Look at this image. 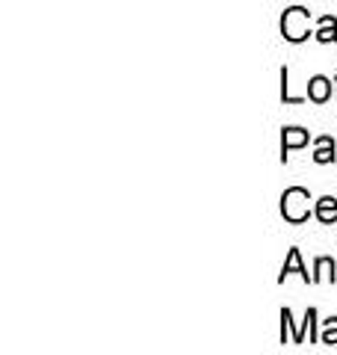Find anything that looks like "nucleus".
Returning a JSON list of instances; mask_svg holds the SVG:
<instances>
[{"instance_id":"nucleus-1","label":"nucleus","mask_w":337,"mask_h":355,"mask_svg":"<svg viewBox=\"0 0 337 355\" xmlns=\"http://www.w3.org/2000/svg\"><path fill=\"white\" fill-rule=\"evenodd\" d=\"M281 36L287 42H305L311 36V12L302 6H290L281 18Z\"/></svg>"},{"instance_id":"nucleus-2","label":"nucleus","mask_w":337,"mask_h":355,"mask_svg":"<svg viewBox=\"0 0 337 355\" xmlns=\"http://www.w3.org/2000/svg\"><path fill=\"white\" fill-rule=\"evenodd\" d=\"M311 193L302 190V187H290V190L281 196V214H284L287 222H293V225H299V222H305L308 214H311Z\"/></svg>"},{"instance_id":"nucleus-3","label":"nucleus","mask_w":337,"mask_h":355,"mask_svg":"<svg viewBox=\"0 0 337 355\" xmlns=\"http://www.w3.org/2000/svg\"><path fill=\"white\" fill-rule=\"evenodd\" d=\"M308 139H311L308 130H302V128H284V137H281V160H287V151L308 146Z\"/></svg>"},{"instance_id":"nucleus-4","label":"nucleus","mask_w":337,"mask_h":355,"mask_svg":"<svg viewBox=\"0 0 337 355\" xmlns=\"http://www.w3.org/2000/svg\"><path fill=\"white\" fill-rule=\"evenodd\" d=\"M308 98H311V101H317V104L329 101V98H331V80H329V77H311Z\"/></svg>"},{"instance_id":"nucleus-5","label":"nucleus","mask_w":337,"mask_h":355,"mask_svg":"<svg viewBox=\"0 0 337 355\" xmlns=\"http://www.w3.org/2000/svg\"><path fill=\"white\" fill-rule=\"evenodd\" d=\"M290 272H299L305 282H313V275H308V270H305V266H302V254H299V249H290V254H287L284 266H281V282H284Z\"/></svg>"},{"instance_id":"nucleus-6","label":"nucleus","mask_w":337,"mask_h":355,"mask_svg":"<svg viewBox=\"0 0 337 355\" xmlns=\"http://www.w3.org/2000/svg\"><path fill=\"white\" fill-rule=\"evenodd\" d=\"M317 219L325 222V225H331V222L337 219V198H331V196L320 198L317 202Z\"/></svg>"},{"instance_id":"nucleus-7","label":"nucleus","mask_w":337,"mask_h":355,"mask_svg":"<svg viewBox=\"0 0 337 355\" xmlns=\"http://www.w3.org/2000/svg\"><path fill=\"white\" fill-rule=\"evenodd\" d=\"M317 163H331L334 160V139L331 137H320L317 139V154H313Z\"/></svg>"},{"instance_id":"nucleus-8","label":"nucleus","mask_w":337,"mask_h":355,"mask_svg":"<svg viewBox=\"0 0 337 355\" xmlns=\"http://www.w3.org/2000/svg\"><path fill=\"white\" fill-rule=\"evenodd\" d=\"M320 42H337V21L331 15L320 18V33H317Z\"/></svg>"},{"instance_id":"nucleus-9","label":"nucleus","mask_w":337,"mask_h":355,"mask_svg":"<svg viewBox=\"0 0 337 355\" xmlns=\"http://www.w3.org/2000/svg\"><path fill=\"white\" fill-rule=\"evenodd\" d=\"M322 279H331L334 282V261H329V258H320L317 261V275H313V282H322Z\"/></svg>"},{"instance_id":"nucleus-10","label":"nucleus","mask_w":337,"mask_h":355,"mask_svg":"<svg viewBox=\"0 0 337 355\" xmlns=\"http://www.w3.org/2000/svg\"><path fill=\"white\" fill-rule=\"evenodd\" d=\"M322 343H329V347H334V343H337V317L325 320V329H322Z\"/></svg>"}]
</instances>
